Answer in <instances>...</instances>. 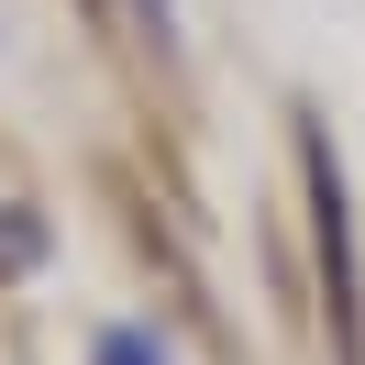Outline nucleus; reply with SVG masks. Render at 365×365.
Segmentation results:
<instances>
[{"label":"nucleus","instance_id":"obj_1","mask_svg":"<svg viewBox=\"0 0 365 365\" xmlns=\"http://www.w3.org/2000/svg\"><path fill=\"white\" fill-rule=\"evenodd\" d=\"M299 166H310V232H321V299H332V343L354 365L365 343V288H354V222H343V166H332V133L299 122Z\"/></svg>","mask_w":365,"mask_h":365},{"label":"nucleus","instance_id":"obj_2","mask_svg":"<svg viewBox=\"0 0 365 365\" xmlns=\"http://www.w3.org/2000/svg\"><path fill=\"white\" fill-rule=\"evenodd\" d=\"M133 23L155 34V45H178V11H166V0H133Z\"/></svg>","mask_w":365,"mask_h":365}]
</instances>
